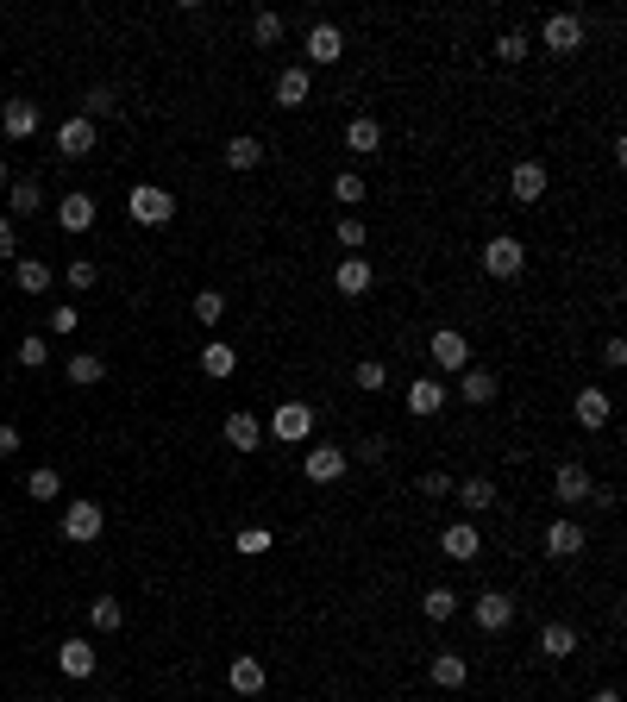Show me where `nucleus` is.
Masks as SVG:
<instances>
[{"mask_svg": "<svg viewBox=\"0 0 627 702\" xmlns=\"http://www.w3.org/2000/svg\"><path fill=\"white\" fill-rule=\"evenodd\" d=\"M333 283H339V295H370V283H377V270H370V257H339V270H333Z\"/></svg>", "mask_w": 627, "mask_h": 702, "instance_id": "aec40b11", "label": "nucleus"}, {"mask_svg": "<svg viewBox=\"0 0 627 702\" xmlns=\"http://www.w3.org/2000/svg\"><path fill=\"white\" fill-rule=\"evenodd\" d=\"M101 533H107V508H101V502H69V508H63V540L95 546Z\"/></svg>", "mask_w": 627, "mask_h": 702, "instance_id": "7ed1b4c3", "label": "nucleus"}, {"mask_svg": "<svg viewBox=\"0 0 627 702\" xmlns=\"http://www.w3.org/2000/svg\"><path fill=\"white\" fill-rule=\"evenodd\" d=\"M113 107H120V95H113V88H88V95H82V120H107Z\"/></svg>", "mask_w": 627, "mask_h": 702, "instance_id": "79ce46f5", "label": "nucleus"}, {"mask_svg": "<svg viewBox=\"0 0 627 702\" xmlns=\"http://www.w3.org/2000/svg\"><path fill=\"white\" fill-rule=\"evenodd\" d=\"M76 308H69V301H57V308H51V333H76Z\"/></svg>", "mask_w": 627, "mask_h": 702, "instance_id": "09e8293b", "label": "nucleus"}, {"mask_svg": "<svg viewBox=\"0 0 627 702\" xmlns=\"http://www.w3.org/2000/svg\"><path fill=\"white\" fill-rule=\"evenodd\" d=\"M13 358H19V364H26V370H44V364H51V345H44L38 333H26V339H19V345H13Z\"/></svg>", "mask_w": 627, "mask_h": 702, "instance_id": "58836bf2", "label": "nucleus"}, {"mask_svg": "<svg viewBox=\"0 0 627 702\" xmlns=\"http://www.w3.org/2000/svg\"><path fill=\"white\" fill-rule=\"evenodd\" d=\"M383 452H389L383 439H364V446H358V464H383Z\"/></svg>", "mask_w": 627, "mask_h": 702, "instance_id": "603ef678", "label": "nucleus"}, {"mask_svg": "<svg viewBox=\"0 0 627 702\" xmlns=\"http://www.w3.org/2000/svg\"><path fill=\"white\" fill-rule=\"evenodd\" d=\"M552 496H559V502H590V496H596V483H590V464L565 458L559 471H552Z\"/></svg>", "mask_w": 627, "mask_h": 702, "instance_id": "6e6552de", "label": "nucleus"}, {"mask_svg": "<svg viewBox=\"0 0 627 702\" xmlns=\"http://www.w3.org/2000/svg\"><path fill=\"white\" fill-rule=\"evenodd\" d=\"M195 320H201V326H220V320H226V295H220V289H201V295H195Z\"/></svg>", "mask_w": 627, "mask_h": 702, "instance_id": "a19ab883", "label": "nucleus"}, {"mask_svg": "<svg viewBox=\"0 0 627 702\" xmlns=\"http://www.w3.org/2000/svg\"><path fill=\"white\" fill-rule=\"evenodd\" d=\"M7 182H13V170H7V163H0V195H7Z\"/></svg>", "mask_w": 627, "mask_h": 702, "instance_id": "6e6d98bb", "label": "nucleus"}, {"mask_svg": "<svg viewBox=\"0 0 627 702\" xmlns=\"http://www.w3.org/2000/svg\"><path fill=\"white\" fill-rule=\"evenodd\" d=\"M220 433H226V446H232V452H258V446H264V420H258V414H245V408H232Z\"/></svg>", "mask_w": 627, "mask_h": 702, "instance_id": "f8f14e48", "label": "nucleus"}, {"mask_svg": "<svg viewBox=\"0 0 627 702\" xmlns=\"http://www.w3.org/2000/svg\"><path fill=\"white\" fill-rule=\"evenodd\" d=\"M95 665L101 659H95V646H88V640H63L57 646V671L63 677H95Z\"/></svg>", "mask_w": 627, "mask_h": 702, "instance_id": "bb28decb", "label": "nucleus"}, {"mask_svg": "<svg viewBox=\"0 0 627 702\" xmlns=\"http://www.w3.org/2000/svg\"><path fill=\"white\" fill-rule=\"evenodd\" d=\"M527 270V245L508 239V232H496L490 245H483V276H496V283H508V276Z\"/></svg>", "mask_w": 627, "mask_h": 702, "instance_id": "f03ea898", "label": "nucleus"}, {"mask_svg": "<svg viewBox=\"0 0 627 702\" xmlns=\"http://www.w3.org/2000/svg\"><path fill=\"white\" fill-rule=\"evenodd\" d=\"M38 120H44V113L26 95H13L7 107H0V132H7V138H38Z\"/></svg>", "mask_w": 627, "mask_h": 702, "instance_id": "ddd939ff", "label": "nucleus"}, {"mask_svg": "<svg viewBox=\"0 0 627 702\" xmlns=\"http://www.w3.org/2000/svg\"><path fill=\"white\" fill-rule=\"evenodd\" d=\"M427 677H433L439 690H464V684H471V665H464V652H433Z\"/></svg>", "mask_w": 627, "mask_h": 702, "instance_id": "5701e85b", "label": "nucleus"}, {"mask_svg": "<svg viewBox=\"0 0 627 702\" xmlns=\"http://www.w3.org/2000/svg\"><path fill=\"white\" fill-rule=\"evenodd\" d=\"M339 57H345V32L333 26V19L308 26V63H339Z\"/></svg>", "mask_w": 627, "mask_h": 702, "instance_id": "6ab92c4d", "label": "nucleus"}, {"mask_svg": "<svg viewBox=\"0 0 627 702\" xmlns=\"http://www.w3.org/2000/svg\"><path fill=\"white\" fill-rule=\"evenodd\" d=\"M126 214H132V226H170L176 220V195L157 189V182H138V189L126 195Z\"/></svg>", "mask_w": 627, "mask_h": 702, "instance_id": "f257e3e1", "label": "nucleus"}, {"mask_svg": "<svg viewBox=\"0 0 627 702\" xmlns=\"http://www.w3.org/2000/svg\"><path fill=\"white\" fill-rule=\"evenodd\" d=\"M63 377L76 383V389H95L101 377H107V358L101 351H69V364H63Z\"/></svg>", "mask_w": 627, "mask_h": 702, "instance_id": "a878e982", "label": "nucleus"}, {"mask_svg": "<svg viewBox=\"0 0 627 702\" xmlns=\"http://www.w3.org/2000/svg\"><path fill=\"white\" fill-rule=\"evenodd\" d=\"M458 395H464V402H471V408H490L496 402V377H490V370H458Z\"/></svg>", "mask_w": 627, "mask_h": 702, "instance_id": "c85d7f7f", "label": "nucleus"}, {"mask_svg": "<svg viewBox=\"0 0 627 702\" xmlns=\"http://www.w3.org/2000/svg\"><path fill=\"white\" fill-rule=\"evenodd\" d=\"M540 44H546L552 57H571V51H584V19H577V13H546Z\"/></svg>", "mask_w": 627, "mask_h": 702, "instance_id": "20e7f679", "label": "nucleus"}, {"mask_svg": "<svg viewBox=\"0 0 627 702\" xmlns=\"http://www.w3.org/2000/svg\"><path fill=\"white\" fill-rule=\"evenodd\" d=\"M333 239L345 245V257H358V251H364V239H370V232H364V220H358V214H339V226H333Z\"/></svg>", "mask_w": 627, "mask_h": 702, "instance_id": "4c0bfd02", "label": "nucleus"}, {"mask_svg": "<svg viewBox=\"0 0 627 702\" xmlns=\"http://www.w3.org/2000/svg\"><path fill=\"white\" fill-rule=\"evenodd\" d=\"M95 220H101V201L88 195V189H76V195L57 201V226H63V232H88Z\"/></svg>", "mask_w": 627, "mask_h": 702, "instance_id": "9d476101", "label": "nucleus"}, {"mask_svg": "<svg viewBox=\"0 0 627 702\" xmlns=\"http://www.w3.org/2000/svg\"><path fill=\"white\" fill-rule=\"evenodd\" d=\"M439 552H446V558H452V565H471V558L483 552V533H477L471 521H452L446 533H439Z\"/></svg>", "mask_w": 627, "mask_h": 702, "instance_id": "9b49d317", "label": "nucleus"}, {"mask_svg": "<svg viewBox=\"0 0 627 702\" xmlns=\"http://www.w3.org/2000/svg\"><path fill=\"white\" fill-rule=\"evenodd\" d=\"M452 496H458L464 508H471V514H483V508H496V483H490V477H464V483L452 489Z\"/></svg>", "mask_w": 627, "mask_h": 702, "instance_id": "473e14b6", "label": "nucleus"}, {"mask_svg": "<svg viewBox=\"0 0 627 702\" xmlns=\"http://www.w3.org/2000/svg\"><path fill=\"white\" fill-rule=\"evenodd\" d=\"M345 151H358V157H377V151H383V126L370 120V113H358V120L345 126Z\"/></svg>", "mask_w": 627, "mask_h": 702, "instance_id": "cd10ccee", "label": "nucleus"}, {"mask_svg": "<svg viewBox=\"0 0 627 702\" xmlns=\"http://www.w3.org/2000/svg\"><path fill=\"white\" fill-rule=\"evenodd\" d=\"M421 489H427V496H433V502H446V496H452V489H458V483H452L446 471H427V477H421Z\"/></svg>", "mask_w": 627, "mask_h": 702, "instance_id": "de8ad7c7", "label": "nucleus"}, {"mask_svg": "<svg viewBox=\"0 0 627 702\" xmlns=\"http://www.w3.org/2000/svg\"><path fill=\"white\" fill-rule=\"evenodd\" d=\"M421 615H427V621H452V615H458V596L446 590V583H439V590L421 596Z\"/></svg>", "mask_w": 627, "mask_h": 702, "instance_id": "e433bc0d", "label": "nucleus"}, {"mask_svg": "<svg viewBox=\"0 0 627 702\" xmlns=\"http://www.w3.org/2000/svg\"><path fill=\"white\" fill-rule=\"evenodd\" d=\"M590 702H621V690H615V684H602V690H596Z\"/></svg>", "mask_w": 627, "mask_h": 702, "instance_id": "5fc2aeb1", "label": "nucleus"}, {"mask_svg": "<svg viewBox=\"0 0 627 702\" xmlns=\"http://www.w3.org/2000/svg\"><path fill=\"white\" fill-rule=\"evenodd\" d=\"M201 370L207 377H232V370H239V351H232L226 339H207L201 345Z\"/></svg>", "mask_w": 627, "mask_h": 702, "instance_id": "2f4dec72", "label": "nucleus"}, {"mask_svg": "<svg viewBox=\"0 0 627 702\" xmlns=\"http://www.w3.org/2000/svg\"><path fill=\"white\" fill-rule=\"evenodd\" d=\"M471 621L483 627V634H502V627L515 621V596H502V590H483V596L471 602Z\"/></svg>", "mask_w": 627, "mask_h": 702, "instance_id": "1a4fd4ad", "label": "nucleus"}, {"mask_svg": "<svg viewBox=\"0 0 627 702\" xmlns=\"http://www.w3.org/2000/svg\"><path fill=\"white\" fill-rule=\"evenodd\" d=\"M63 283H69V289H95V283H101V270H95V257H69V270H63Z\"/></svg>", "mask_w": 627, "mask_h": 702, "instance_id": "37998d69", "label": "nucleus"}, {"mask_svg": "<svg viewBox=\"0 0 627 702\" xmlns=\"http://www.w3.org/2000/svg\"><path fill=\"white\" fill-rule=\"evenodd\" d=\"M352 383H358V389H364V395H377V389H383V383H389V364H383V358H364V364H358V370H352Z\"/></svg>", "mask_w": 627, "mask_h": 702, "instance_id": "ea45409f", "label": "nucleus"}, {"mask_svg": "<svg viewBox=\"0 0 627 702\" xmlns=\"http://www.w3.org/2000/svg\"><path fill=\"white\" fill-rule=\"evenodd\" d=\"M333 201H339V207L364 201V176H358V170H339V176H333Z\"/></svg>", "mask_w": 627, "mask_h": 702, "instance_id": "a18cd8bd", "label": "nucleus"}, {"mask_svg": "<svg viewBox=\"0 0 627 702\" xmlns=\"http://www.w3.org/2000/svg\"><path fill=\"white\" fill-rule=\"evenodd\" d=\"M226 684H232V696H258V690L270 684V671H264V659H251V652H239V659L226 665Z\"/></svg>", "mask_w": 627, "mask_h": 702, "instance_id": "4468645a", "label": "nucleus"}, {"mask_svg": "<svg viewBox=\"0 0 627 702\" xmlns=\"http://www.w3.org/2000/svg\"><path fill=\"white\" fill-rule=\"evenodd\" d=\"M490 51H496V63H521V57L533 51V44H527V32H502V38L490 44Z\"/></svg>", "mask_w": 627, "mask_h": 702, "instance_id": "c03bdc74", "label": "nucleus"}, {"mask_svg": "<svg viewBox=\"0 0 627 702\" xmlns=\"http://www.w3.org/2000/svg\"><path fill=\"white\" fill-rule=\"evenodd\" d=\"M301 471H308V483H339L345 471H352V452H339V446H308Z\"/></svg>", "mask_w": 627, "mask_h": 702, "instance_id": "0eeeda50", "label": "nucleus"}, {"mask_svg": "<svg viewBox=\"0 0 627 702\" xmlns=\"http://www.w3.org/2000/svg\"><path fill=\"white\" fill-rule=\"evenodd\" d=\"M571 420H577V427H584V433L609 427V395H602L596 383H590V389H577V402H571Z\"/></svg>", "mask_w": 627, "mask_h": 702, "instance_id": "a211bd4d", "label": "nucleus"}, {"mask_svg": "<svg viewBox=\"0 0 627 702\" xmlns=\"http://www.w3.org/2000/svg\"><path fill=\"white\" fill-rule=\"evenodd\" d=\"M270 433L283 439V446H301V439H314V408L308 402H283L270 414Z\"/></svg>", "mask_w": 627, "mask_h": 702, "instance_id": "39448f33", "label": "nucleus"}, {"mask_svg": "<svg viewBox=\"0 0 627 702\" xmlns=\"http://www.w3.org/2000/svg\"><path fill=\"white\" fill-rule=\"evenodd\" d=\"M26 496H32V502H57V496H63V471H51V464H38V471L26 477Z\"/></svg>", "mask_w": 627, "mask_h": 702, "instance_id": "f704fd0d", "label": "nucleus"}, {"mask_svg": "<svg viewBox=\"0 0 627 702\" xmlns=\"http://www.w3.org/2000/svg\"><path fill=\"white\" fill-rule=\"evenodd\" d=\"M540 546H546V558H577V552H584V546H590V533H584V527H577V521H552Z\"/></svg>", "mask_w": 627, "mask_h": 702, "instance_id": "dca6fc26", "label": "nucleus"}, {"mask_svg": "<svg viewBox=\"0 0 627 702\" xmlns=\"http://www.w3.org/2000/svg\"><path fill=\"white\" fill-rule=\"evenodd\" d=\"M508 189H515V201H540L546 195V163L540 157H521L515 176H508Z\"/></svg>", "mask_w": 627, "mask_h": 702, "instance_id": "4be33fe9", "label": "nucleus"}, {"mask_svg": "<svg viewBox=\"0 0 627 702\" xmlns=\"http://www.w3.org/2000/svg\"><path fill=\"white\" fill-rule=\"evenodd\" d=\"M19 452V427H0V458H13Z\"/></svg>", "mask_w": 627, "mask_h": 702, "instance_id": "864d4df0", "label": "nucleus"}, {"mask_svg": "<svg viewBox=\"0 0 627 702\" xmlns=\"http://www.w3.org/2000/svg\"><path fill=\"white\" fill-rule=\"evenodd\" d=\"M276 38H283V13H270V7H258V13H251V44H264V51H270V44Z\"/></svg>", "mask_w": 627, "mask_h": 702, "instance_id": "c9c22d12", "label": "nucleus"}, {"mask_svg": "<svg viewBox=\"0 0 627 702\" xmlns=\"http://www.w3.org/2000/svg\"><path fill=\"white\" fill-rule=\"evenodd\" d=\"M88 621H95V634H120V627H126V608L113 602V596H95V602H88Z\"/></svg>", "mask_w": 627, "mask_h": 702, "instance_id": "72a5a7b5", "label": "nucleus"}, {"mask_svg": "<svg viewBox=\"0 0 627 702\" xmlns=\"http://www.w3.org/2000/svg\"><path fill=\"white\" fill-rule=\"evenodd\" d=\"M13 283L26 289V295H44L57 276H51V264H44V257H19V264H13Z\"/></svg>", "mask_w": 627, "mask_h": 702, "instance_id": "7c9ffc66", "label": "nucleus"}, {"mask_svg": "<svg viewBox=\"0 0 627 702\" xmlns=\"http://www.w3.org/2000/svg\"><path fill=\"white\" fill-rule=\"evenodd\" d=\"M239 552H245V558L270 552V527H245V533H239Z\"/></svg>", "mask_w": 627, "mask_h": 702, "instance_id": "49530a36", "label": "nucleus"}, {"mask_svg": "<svg viewBox=\"0 0 627 702\" xmlns=\"http://www.w3.org/2000/svg\"><path fill=\"white\" fill-rule=\"evenodd\" d=\"M452 395H446V383H433V377H421V383H408V414L414 420H433L439 408H446Z\"/></svg>", "mask_w": 627, "mask_h": 702, "instance_id": "412c9836", "label": "nucleus"}, {"mask_svg": "<svg viewBox=\"0 0 627 702\" xmlns=\"http://www.w3.org/2000/svg\"><path fill=\"white\" fill-rule=\"evenodd\" d=\"M0 257H19V226L0 214Z\"/></svg>", "mask_w": 627, "mask_h": 702, "instance_id": "8fccbe9b", "label": "nucleus"}, {"mask_svg": "<svg viewBox=\"0 0 627 702\" xmlns=\"http://www.w3.org/2000/svg\"><path fill=\"white\" fill-rule=\"evenodd\" d=\"M38 702H51V696H38Z\"/></svg>", "mask_w": 627, "mask_h": 702, "instance_id": "4d7b16f0", "label": "nucleus"}, {"mask_svg": "<svg viewBox=\"0 0 627 702\" xmlns=\"http://www.w3.org/2000/svg\"><path fill=\"white\" fill-rule=\"evenodd\" d=\"M308 95H314L308 63H289L283 76H276V107H308Z\"/></svg>", "mask_w": 627, "mask_h": 702, "instance_id": "f3484780", "label": "nucleus"}, {"mask_svg": "<svg viewBox=\"0 0 627 702\" xmlns=\"http://www.w3.org/2000/svg\"><path fill=\"white\" fill-rule=\"evenodd\" d=\"M427 351H433L439 370H471V339H464L458 326H439V333L427 339Z\"/></svg>", "mask_w": 627, "mask_h": 702, "instance_id": "423d86ee", "label": "nucleus"}, {"mask_svg": "<svg viewBox=\"0 0 627 702\" xmlns=\"http://www.w3.org/2000/svg\"><path fill=\"white\" fill-rule=\"evenodd\" d=\"M258 163H264V138H251V132L226 138V170H258Z\"/></svg>", "mask_w": 627, "mask_h": 702, "instance_id": "c756f323", "label": "nucleus"}, {"mask_svg": "<svg viewBox=\"0 0 627 702\" xmlns=\"http://www.w3.org/2000/svg\"><path fill=\"white\" fill-rule=\"evenodd\" d=\"M602 364H609V370H621V364H627V339H621V333L602 345Z\"/></svg>", "mask_w": 627, "mask_h": 702, "instance_id": "3c124183", "label": "nucleus"}, {"mask_svg": "<svg viewBox=\"0 0 627 702\" xmlns=\"http://www.w3.org/2000/svg\"><path fill=\"white\" fill-rule=\"evenodd\" d=\"M38 207H44V189H38L32 176H13V182H7V220L19 226V220H32Z\"/></svg>", "mask_w": 627, "mask_h": 702, "instance_id": "2eb2a0df", "label": "nucleus"}, {"mask_svg": "<svg viewBox=\"0 0 627 702\" xmlns=\"http://www.w3.org/2000/svg\"><path fill=\"white\" fill-rule=\"evenodd\" d=\"M57 151L63 157H88V151H95V120H82V113H76V120H63L57 126Z\"/></svg>", "mask_w": 627, "mask_h": 702, "instance_id": "b1692460", "label": "nucleus"}, {"mask_svg": "<svg viewBox=\"0 0 627 702\" xmlns=\"http://www.w3.org/2000/svg\"><path fill=\"white\" fill-rule=\"evenodd\" d=\"M571 652H577V627L571 621H546L540 627V659L559 665V659H571Z\"/></svg>", "mask_w": 627, "mask_h": 702, "instance_id": "393cba45", "label": "nucleus"}]
</instances>
